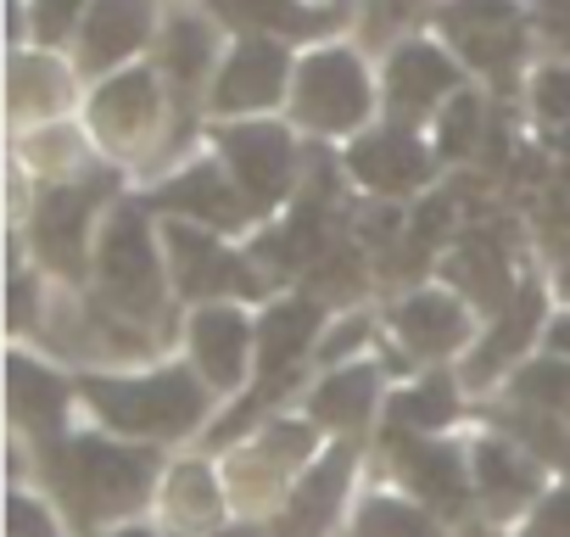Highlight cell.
<instances>
[{"instance_id":"1","label":"cell","mask_w":570,"mask_h":537,"mask_svg":"<svg viewBox=\"0 0 570 537\" xmlns=\"http://www.w3.org/2000/svg\"><path fill=\"white\" fill-rule=\"evenodd\" d=\"M46 476H51L62 509L90 531L129 526V515L146 509L163 487L157 453L146 442H124L112 431H73V437L51 442Z\"/></svg>"},{"instance_id":"2","label":"cell","mask_w":570,"mask_h":537,"mask_svg":"<svg viewBox=\"0 0 570 537\" xmlns=\"http://www.w3.org/2000/svg\"><path fill=\"white\" fill-rule=\"evenodd\" d=\"M79 403L96 414L101 431L124 442H179L207 426L213 414V387L190 364H157V370H124V375H85Z\"/></svg>"},{"instance_id":"3","label":"cell","mask_w":570,"mask_h":537,"mask_svg":"<svg viewBox=\"0 0 570 537\" xmlns=\"http://www.w3.org/2000/svg\"><path fill=\"white\" fill-rule=\"evenodd\" d=\"M90 303H101L107 314H118L124 325L146 331L163 342L168 331V252H163V230L146 218V207H118L96 241V263H90Z\"/></svg>"},{"instance_id":"4","label":"cell","mask_w":570,"mask_h":537,"mask_svg":"<svg viewBox=\"0 0 570 537\" xmlns=\"http://www.w3.org/2000/svg\"><path fill=\"white\" fill-rule=\"evenodd\" d=\"M325 453V431L308 420V414H279V420H263L252 437H240L235 448H224V492H229V509L246 515V520H263V515H279L292 487L308 476V465Z\"/></svg>"},{"instance_id":"5","label":"cell","mask_w":570,"mask_h":537,"mask_svg":"<svg viewBox=\"0 0 570 537\" xmlns=\"http://www.w3.org/2000/svg\"><path fill=\"white\" fill-rule=\"evenodd\" d=\"M163 252H168V275H174V292L196 309L207 303H240V297H257L263 292V275L252 268L246 252L224 246V235L202 230V224H185V218H168L163 224Z\"/></svg>"},{"instance_id":"6","label":"cell","mask_w":570,"mask_h":537,"mask_svg":"<svg viewBox=\"0 0 570 537\" xmlns=\"http://www.w3.org/2000/svg\"><path fill=\"white\" fill-rule=\"evenodd\" d=\"M386 331H392V348L403 353V364H448L481 342V314L453 292V286H420L409 292L392 314H386Z\"/></svg>"},{"instance_id":"7","label":"cell","mask_w":570,"mask_h":537,"mask_svg":"<svg viewBox=\"0 0 570 537\" xmlns=\"http://www.w3.org/2000/svg\"><path fill=\"white\" fill-rule=\"evenodd\" d=\"M386 465L392 481L425 504L442 520H464L475 504V481H470V442H448V437H414V431H386Z\"/></svg>"},{"instance_id":"8","label":"cell","mask_w":570,"mask_h":537,"mask_svg":"<svg viewBox=\"0 0 570 537\" xmlns=\"http://www.w3.org/2000/svg\"><path fill=\"white\" fill-rule=\"evenodd\" d=\"M292 107H297V124L314 129V135H353L364 129L370 107H375V90H370V74L353 51H314L297 79H292Z\"/></svg>"},{"instance_id":"9","label":"cell","mask_w":570,"mask_h":537,"mask_svg":"<svg viewBox=\"0 0 570 537\" xmlns=\"http://www.w3.org/2000/svg\"><path fill=\"white\" fill-rule=\"evenodd\" d=\"M107 202V179H79V185H51L35 207V257L57 281H85L96 263L90 252V224L96 207Z\"/></svg>"},{"instance_id":"10","label":"cell","mask_w":570,"mask_h":537,"mask_svg":"<svg viewBox=\"0 0 570 537\" xmlns=\"http://www.w3.org/2000/svg\"><path fill=\"white\" fill-rule=\"evenodd\" d=\"M185 353H190V370L213 387V398H235L246 387V375L257 370V320L240 303L190 309Z\"/></svg>"},{"instance_id":"11","label":"cell","mask_w":570,"mask_h":537,"mask_svg":"<svg viewBox=\"0 0 570 537\" xmlns=\"http://www.w3.org/2000/svg\"><path fill=\"white\" fill-rule=\"evenodd\" d=\"M537 336H548V292H542L537 281H525L520 297H514L498 320H487L481 342L464 353V364H459L464 387H470V392H487L492 381L503 387L525 359H537Z\"/></svg>"},{"instance_id":"12","label":"cell","mask_w":570,"mask_h":537,"mask_svg":"<svg viewBox=\"0 0 570 537\" xmlns=\"http://www.w3.org/2000/svg\"><path fill=\"white\" fill-rule=\"evenodd\" d=\"M218 157L240 185V196L252 202V213L285 202V191L297 179V140L279 124H229L218 135Z\"/></svg>"},{"instance_id":"13","label":"cell","mask_w":570,"mask_h":537,"mask_svg":"<svg viewBox=\"0 0 570 537\" xmlns=\"http://www.w3.org/2000/svg\"><path fill=\"white\" fill-rule=\"evenodd\" d=\"M470 481L487 520H514L542 504V465L503 431H481L470 442Z\"/></svg>"},{"instance_id":"14","label":"cell","mask_w":570,"mask_h":537,"mask_svg":"<svg viewBox=\"0 0 570 537\" xmlns=\"http://www.w3.org/2000/svg\"><path fill=\"white\" fill-rule=\"evenodd\" d=\"M353 465H358V442H331L308 476L292 487L285 509L274 515V537H331V526L347 515V498H353Z\"/></svg>"},{"instance_id":"15","label":"cell","mask_w":570,"mask_h":537,"mask_svg":"<svg viewBox=\"0 0 570 537\" xmlns=\"http://www.w3.org/2000/svg\"><path fill=\"white\" fill-rule=\"evenodd\" d=\"M442 29L464 51V62L492 74L498 85H509V74L520 68L525 29H520V12L509 7V0H453V7L442 12Z\"/></svg>"},{"instance_id":"16","label":"cell","mask_w":570,"mask_h":537,"mask_svg":"<svg viewBox=\"0 0 570 537\" xmlns=\"http://www.w3.org/2000/svg\"><path fill=\"white\" fill-rule=\"evenodd\" d=\"M381 403H386V375H381V364H375V359H353V364H336V370H325V375L314 381L303 414H308L320 431H331L336 442H364V431H370V420L381 414Z\"/></svg>"},{"instance_id":"17","label":"cell","mask_w":570,"mask_h":537,"mask_svg":"<svg viewBox=\"0 0 570 537\" xmlns=\"http://www.w3.org/2000/svg\"><path fill=\"white\" fill-rule=\"evenodd\" d=\"M157 515L174 537H207V531L229 526L235 509H229V492H224V470L213 459L168 465L163 487H157Z\"/></svg>"},{"instance_id":"18","label":"cell","mask_w":570,"mask_h":537,"mask_svg":"<svg viewBox=\"0 0 570 537\" xmlns=\"http://www.w3.org/2000/svg\"><path fill=\"white\" fill-rule=\"evenodd\" d=\"M325 342V314L308 297H279L257 314V381H297Z\"/></svg>"},{"instance_id":"19","label":"cell","mask_w":570,"mask_h":537,"mask_svg":"<svg viewBox=\"0 0 570 537\" xmlns=\"http://www.w3.org/2000/svg\"><path fill=\"white\" fill-rule=\"evenodd\" d=\"M442 286H453L475 314L498 320V314L520 297L525 281H514L509 252H503L487 230H470V235H459V246L442 257Z\"/></svg>"},{"instance_id":"20","label":"cell","mask_w":570,"mask_h":537,"mask_svg":"<svg viewBox=\"0 0 570 537\" xmlns=\"http://www.w3.org/2000/svg\"><path fill=\"white\" fill-rule=\"evenodd\" d=\"M459 96V68L448 62V51L409 40L392 51L386 62V107L397 118V129H409L414 118H425L431 107H448Z\"/></svg>"},{"instance_id":"21","label":"cell","mask_w":570,"mask_h":537,"mask_svg":"<svg viewBox=\"0 0 570 537\" xmlns=\"http://www.w3.org/2000/svg\"><path fill=\"white\" fill-rule=\"evenodd\" d=\"M157 202H163L174 218L202 224V230H213V235L240 230V224L252 218V202L240 196V185H235L229 168H218V163H190V168H179V174L157 191Z\"/></svg>"},{"instance_id":"22","label":"cell","mask_w":570,"mask_h":537,"mask_svg":"<svg viewBox=\"0 0 570 537\" xmlns=\"http://www.w3.org/2000/svg\"><path fill=\"white\" fill-rule=\"evenodd\" d=\"M285 79H297L285 46H279V40H246V46H235V57L218 68V79H213V107H218V113H268V107L285 96Z\"/></svg>"},{"instance_id":"23","label":"cell","mask_w":570,"mask_h":537,"mask_svg":"<svg viewBox=\"0 0 570 537\" xmlns=\"http://www.w3.org/2000/svg\"><path fill=\"white\" fill-rule=\"evenodd\" d=\"M347 174L370 196H409V191H420L431 179V152L409 129H375V135L353 140Z\"/></svg>"},{"instance_id":"24","label":"cell","mask_w":570,"mask_h":537,"mask_svg":"<svg viewBox=\"0 0 570 537\" xmlns=\"http://www.w3.org/2000/svg\"><path fill=\"white\" fill-rule=\"evenodd\" d=\"M79 392L68 387L62 370H51L46 359H29V353H12V420L23 437L35 442H62V420H68V403Z\"/></svg>"},{"instance_id":"25","label":"cell","mask_w":570,"mask_h":537,"mask_svg":"<svg viewBox=\"0 0 570 537\" xmlns=\"http://www.w3.org/2000/svg\"><path fill=\"white\" fill-rule=\"evenodd\" d=\"M151 35V0H90L85 29H79V62L90 74L118 68L124 57H135Z\"/></svg>"},{"instance_id":"26","label":"cell","mask_w":570,"mask_h":537,"mask_svg":"<svg viewBox=\"0 0 570 537\" xmlns=\"http://www.w3.org/2000/svg\"><path fill=\"white\" fill-rule=\"evenodd\" d=\"M464 375L425 370L420 381L397 387L386 398V431H414V437H442L448 426L464 420Z\"/></svg>"},{"instance_id":"27","label":"cell","mask_w":570,"mask_h":537,"mask_svg":"<svg viewBox=\"0 0 570 537\" xmlns=\"http://www.w3.org/2000/svg\"><path fill=\"white\" fill-rule=\"evenodd\" d=\"M213 18L229 29H246L252 40H303L342 23V12H314L303 0H207Z\"/></svg>"},{"instance_id":"28","label":"cell","mask_w":570,"mask_h":537,"mask_svg":"<svg viewBox=\"0 0 570 537\" xmlns=\"http://www.w3.org/2000/svg\"><path fill=\"white\" fill-rule=\"evenodd\" d=\"M151 124H157V85H151V74H118L101 96H96V129H101V140H112V146H140L146 135H151Z\"/></svg>"},{"instance_id":"29","label":"cell","mask_w":570,"mask_h":537,"mask_svg":"<svg viewBox=\"0 0 570 537\" xmlns=\"http://www.w3.org/2000/svg\"><path fill=\"white\" fill-rule=\"evenodd\" d=\"M347 537H453V531L409 492H364L347 520Z\"/></svg>"},{"instance_id":"30","label":"cell","mask_w":570,"mask_h":537,"mask_svg":"<svg viewBox=\"0 0 570 537\" xmlns=\"http://www.w3.org/2000/svg\"><path fill=\"white\" fill-rule=\"evenodd\" d=\"M492 431H503L509 442H520L542 470L570 476V420H553V414H537V409L503 398V403L492 409Z\"/></svg>"},{"instance_id":"31","label":"cell","mask_w":570,"mask_h":537,"mask_svg":"<svg viewBox=\"0 0 570 537\" xmlns=\"http://www.w3.org/2000/svg\"><path fill=\"white\" fill-rule=\"evenodd\" d=\"M503 398H509V403H525V409H537V414L570 420V359H559V353L525 359V364L503 381Z\"/></svg>"},{"instance_id":"32","label":"cell","mask_w":570,"mask_h":537,"mask_svg":"<svg viewBox=\"0 0 570 537\" xmlns=\"http://www.w3.org/2000/svg\"><path fill=\"white\" fill-rule=\"evenodd\" d=\"M213 29L202 18H174L168 23V40H163V68L174 79V90H196L213 68Z\"/></svg>"},{"instance_id":"33","label":"cell","mask_w":570,"mask_h":537,"mask_svg":"<svg viewBox=\"0 0 570 537\" xmlns=\"http://www.w3.org/2000/svg\"><path fill=\"white\" fill-rule=\"evenodd\" d=\"M12 74H18V79H12V107H18V113H29V107L57 113V107H62V96H68L62 68H51L46 57H18Z\"/></svg>"},{"instance_id":"34","label":"cell","mask_w":570,"mask_h":537,"mask_svg":"<svg viewBox=\"0 0 570 537\" xmlns=\"http://www.w3.org/2000/svg\"><path fill=\"white\" fill-rule=\"evenodd\" d=\"M436 140H442V157H470L481 140V96L459 90L436 118Z\"/></svg>"},{"instance_id":"35","label":"cell","mask_w":570,"mask_h":537,"mask_svg":"<svg viewBox=\"0 0 570 537\" xmlns=\"http://www.w3.org/2000/svg\"><path fill=\"white\" fill-rule=\"evenodd\" d=\"M7 520H12V526H7V537H68V526H62L57 504L35 498L29 487H12V515H7Z\"/></svg>"},{"instance_id":"36","label":"cell","mask_w":570,"mask_h":537,"mask_svg":"<svg viewBox=\"0 0 570 537\" xmlns=\"http://www.w3.org/2000/svg\"><path fill=\"white\" fill-rule=\"evenodd\" d=\"M531 107L553 135H570V68H542L531 85Z\"/></svg>"},{"instance_id":"37","label":"cell","mask_w":570,"mask_h":537,"mask_svg":"<svg viewBox=\"0 0 570 537\" xmlns=\"http://www.w3.org/2000/svg\"><path fill=\"white\" fill-rule=\"evenodd\" d=\"M514 537H570V487H553L542 492V504L520 520Z\"/></svg>"},{"instance_id":"38","label":"cell","mask_w":570,"mask_h":537,"mask_svg":"<svg viewBox=\"0 0 570 537\" xmlns=\"http://www.w3.org/2000/svg\"><path fill=\"white\" fill-rule=\"evenodd\" d=\"M364 336H370V320L347 314V320H342V325H336V331L320 342V353H314V359H320L325 370H336V364H353V353L364 348Z\"/></svg>"},{"instance_id":"39","label":"cell","mask_w":570,"mask_h":537,"mask_svg":"<svg viewBox=\"0 0 570 537\" xmlns=\"http://www.w3.org/2000/svg\"><path fill=\"white\" fill-rule=\"evenodd\" d=\"M79 7H90V0H35V35L46 46H57L79 23Z\"/></svg>"},{"instance_id":"40","label":"cell","mask_w":570,"mask_h":537,"mask_svg":"<svg viewBox=\"0 0 570 537\" xmlns=\"http://www.w3.org/2000/svg\"><path fill=\"white\" fill-rule=\"evenodd\" d=\"M29 320H35V275H12V336H29Z\"/></svg>"},{"instance_id":"41","label":"cell","mask_w":570,"mask_h":537,"mask_svg":"<svg viewBox=\"0 0 570 537\" xmlns=\"http://www.w3.org/2000/svg\"><path fill=\"white\" fill-rule=\"evenodd\" d=\"M542 29H548V40L570 46V0H548V7H542Z\"/></svg>"},{"instance_id":"42","label":"cell","mask_w":570,"mask_h":537,"mask_svg":"<svg viewBox=\"0 0 570 537\" xmlns=\"http://www.w3.org/2000/svg\"><path fill=\"white\" fill-rule=\"evenodd\" d=\"M542 353H559V359H570V309L548 320V336H542Z\"/></svg>"},{"instance_id":"43","label":"cell","mask_w":570,"mask_h":537,"mask_svg":"<svg viewBox=\"0 0 570 537\" xmlns=\"http://www.w3.org/2000/svg\"><path fill=\"white\" fill-rule=\"evenodd\" d=\"M370 7H375V23H397L420 7V0H370Z\"/></svg>"},{"instance_id":"44","label":"cell","mask_w":570,"mask_h":537,"mask_svg":"<svg viewBox=\"0 0 570 537\" xmlns=\"http://www.w3.org/2000/svg\"><path fill=\"white\" fill-rule=\"evenodd\" d=\"M207 537H268V526H257V520H229V526H218V531H207Z\"/></svg>"},{"instance_id":"45","label":"cell","mask_w":570,"mask_h":537,"mask_svg":"<svg viewBox=\"0 0 570 537\" xmlns=\"http://www.w3.org/2000/svg\"><path fill=\"white\" fill-rule=\"evenodd\" d=\"M548 286H553V297H559V303L570 309V252L559 257V268H553V281H548Z\"/></svg>"},{"instance_id":"46","label":"cell","mask_w":570,"mask_h":537,"mask_svg":"<svg viewBox=\"0 0 570 537\" xmlns=\"http://www.w3.org/2000/svg\"><path fill=\"white\" fill-rule=\"evenodd\" d=\"M96 537H163V531H151V526H112V531H96Z\"/></svg>"}]
</instances>
